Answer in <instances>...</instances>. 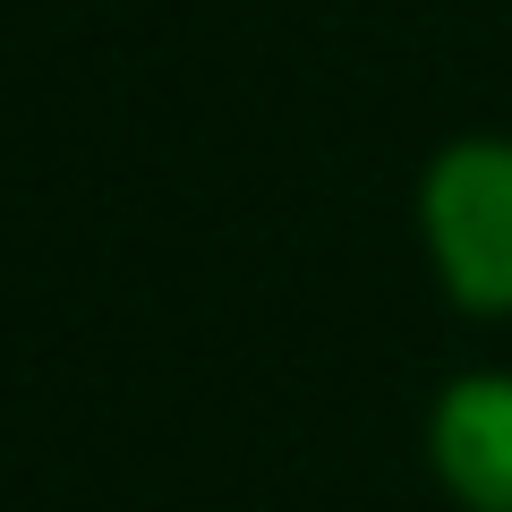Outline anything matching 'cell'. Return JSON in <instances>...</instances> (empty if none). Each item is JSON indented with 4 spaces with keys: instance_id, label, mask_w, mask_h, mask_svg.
Returning <instances> with one entry per match:
<instances>
[{
    "instance_id": "6da1fadb",
    "label": "cell",
    "mask_w": 512,
    "mask_h": 512,
    "mask_svg": "<svg viewBox=\"0 0 512 512\" xmlns=\"http://www.w3.org/2000/svg\"><path fill=\"white\" fill-rule=\"evenodd\" d=\"M419 214H427L444 291L470 316H512V146L504 137L444 146L419 188Z\"/></svg>"
},
{
    "instance_id": "7a4b0ae2",
    "label": "cell",
    "mask_w": 512,
    "mask_h": 512,
    "mask_svg": "<svg viewBox=\"0 0 512 512\" xmlns=\"http://www.w3.org/2000/svg\"><path fill=\"white\" fill-rule=\"evenodd\" d=\"M427 453L470 512H512V376H461L436 402Z\"/></svg>"
}]
</instances>
